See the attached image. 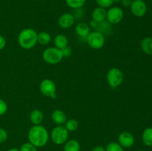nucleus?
Wrapping results in <instances>:
<instances>
[{
  "label": "nucleus",
  "mask_w": 152,
  "mask_h": 151,
  "mask_svg": "<svg viewBox=\"0 0 152 151\" xmlns=\"http://www.w3.org/2000/svg\"><path fill=\"white\" fill-rule=\"evenodd\" d=\"M28 141L37 147H43L48 144L50 138L48 131L42 124L33 125L28 133Z\"/></svg>",
  "instance_id": "f257e3e1"
},
{
  "label": "nucleus",
  "mask_w": 152,
  "mask_h": 151,
  "mask_svg": "<svg viewBox=\"0 0 152 151\" xmlns=\"http://www.w3.org/2000/svg\"><path fill=\"white\" fill-rule=\"evenodd\" d=\"M38 33L33 28H25L19 32L18 36V43L22 48L31 50L37 44Z\"/></svg>",
  "instance_id": "f03ea898"
},
{
  "label": "nucleus",
  "mask_w": 152,
  "mask_h": 151,
  "mask_svg": "<svg viewBox=\"0 0 152 151\" xmlns=\"http://www.w3.org/2000/svg\"><path fill=\"white\" fill-rule=\"evenodd\" d=\"M106 80L111 88H117L123 84L124 80V74L123 71L119 68H112L107 73Z\"/></svg>",
  "instance_id": "7ed1b4c3"
},
{
  "label": "nucleus",
  "mask_w": 152,
  "mask_h": 151,
  "mask_svg": "<svg viewBox=\"0 0 152 151\" xmlns=\"http://www.w3.org/2000/svg\"><path fill=\"white\" fill-rule=\"evenodd\" d=\"M42 59L49 65H56L63 59L62 50L56 47H48L43 51Z\"/></svg>",
  "instance_id": "20e7f679"
},
{
  "label": "nucleus",
  "mask_w": 152,
  "mask_h": 151,
  "mask_svg": "<svg viewBox=\"0 0 152 151\" xmlns=\"http://www.w3.org/2000/svg\"><path fill=\"white\" fill-rule=\"evenodd\" d=\"M68 133L64 125H56L52 130L50 138L55 144L62 145L68 141Z\"/></svg>",
  "instance_id": "39448f33"
},
{
  "label": "nucleus",
  "mask_w": 152,
  "mask_h": 151,
  "mask_svg": "<svg viewBox=\"0 0 152 151\" xmlns=\"http://www.w3.org/2000/svg\"><path fill=\"white\" fill-rule=\"evenodd\" d=\"M86 41L91 48L94 50H99L105 45V37L103 34L95 30L88 34L86 38Z\"/></svg>",
  "instance_id": "423d86ee"
},
{
  "label": "nucleus",
  "mask_w": 152,
  "mask_h": 151,
  "mask_svg": "<svg viewBox=\"0 0 152 151\" xmlns=\"http://www.w3.org/2000/svg\"><path fill=\"white\" fill-rule=\"evenodd\" d=\"M39 90L42 94L46 97L55 99L56 98V86L53 80L45 78L39 84Z\"/></svg>",
  "instance_id": "0eeeda50"
},
{
  "label": "nucleus",
  "mask_w": 152,
  "mask_h": 151,
  "mask_svg": "<svg viewBox=\"0 0 152 151\" xmlns=\"http://www.w3.org/2000/svg\"><path fill=\"white\" fill-rule=\"evenodd\" d=\"M124 17L123 9L117 6L111 7L107 10L106 20L111 25H116L121 22Z\"/></svg>",
  "instance_id": "6e6552de"
},
{
  "label": "nucleus",
  "mask_w": 152,
  "mask_h": 151,
  "mask_svg": "<svg viewBox=\"0 0 152 151\" xmlns=\"http://www.w3.org/2000/svg\"><path fill=\"white\" fill-rule=\"evenodd\" d=\"M132 14L136 17H142L147 12L146 3L143 0H133L130 5Z\"/></svg>",
  "instance_id": "1a4fd4ad"
},
{
  "label": "nucleus",
  "mask_w": 152,
  "mask_h": 151,
  "mask_svg": "<svg viewBox=\"0 0 152 151\" xmlns=\"http://www.w3.org/2000/svg\"><path fill=\"white\" fill-rule=\"evenodd\" d=\"M118 143L123 148H130L134 144V137L129 132L123 131L119 135Z\"/></svg>",
  "instance_id": "9d476101"
},
{
  "label": "nucleus",
  "mask_w": 152,
  "mask_h": 151,
  "mask_svg": "<svg viewBox=\"0 0 152 151\" xmlns=\"http://www.w3.org/2000/svg\"><path fill=\"white\" fill-rule=\"evenodd\" d=\"M75 18L74 15L70 13H65L61 15L58 19V25L63 29H68L74 25Z\"/></svg>",
  "instance_id": "9b49d317"
},
{
  "label": "nucleus",
  "mask_w": 152,
  "mask_h": 151,
  "mask_svg": "<svg viewBox=\"0 0 152 151\" xmlns=\"http://www.w3.org/2000/svg\"><path fill=\"white\" fill-rule=\"evenodd\" d=\"M51 119L56 125H64L67 121V115L62 110L56 109L52 112Z\"/></svg>",
  "instance_id": "f8f14e48"
},
{
  "label": "nucleus",
  "mask_w": 152,
  "mask_h": 151,
  "mask_svg": "<svg viewBox=\"0 0 152 151\" xmlns=\"http://www.w3.org/2000/svg\"><path fill=\"white\" fill-rule=\"evenodd\" d=\"M107 10L101 7H97L94 9L91 13L92 19L97 22H102L106 20Z\"/></svg>",
  "instance_id": "ddd939ff"
},
{
  "label": "nucleus",
  "mask_w": 152,
  "mask_h": 151,
  "mask_svg": "<svg viewBox=\"0 0 152 151\" xmlns=\"http://www.w3.org/2000/svg\"><path fill=\"white\" fill-rule=\"evenodd\" d=\"M90 26L86 22H79L75 28V31L80 38H87L90 33Z\"/></svg>",
  "instance_id": "4468645a"
},
{
  "label": "nucleus",
  "mask_w": 152,
  "mask_h": 151,
  "mask_svg": "<svg viewBox=\"0 0 152 151\" xmlns=\"http://www.w3.org/2000/svg\"><path fill=\"white\" fill-rule=\"evenodd\" d=\"M29 118L33 125H39L42 122L43 118H44V114H43L42 111L40 110L39 109H34L30 113Z\"/></svg>",
  "instance_id": "2eb2a0df"
},
{
  "label": "nucleus",
  "mask_w": 152,
  "mask_h": 151,
  "mask_svg": "<svg viewBox=\"0 0 152 151\" xmlns=\"http://www.w3.org/2000/svg\"><path fill=\"white\" fill-rule=\"evenodd\" d=\"M55 47L59 50H62L68 46V39L64 34H57L53 39Z\"/></svg>",
  "instance_id": "dca6fc26"
},
{
  "label": "nucleus",
  "mask_w": 152,
  "mask_h": 151,
  "mask_svg": "<svg viewBox=\"0 0 152 151\" xmlns=\"http://www.w3.org/2000/svg\"><path fill=\"white\" fill-rule=\"evenodd\" d=\"M64 151H80V144L76 139H70L64 144Z\"/></svg>",
  "instance_id": "f3484780"
},
{
  "label": "nucleus",
  "mask_w": 152,
  "mask_h": 151,
  "mask_svg": "<svg viewBox=\"0 0 152 151\" xmlns=\"http://www.w3.org/2000/svg\"><path fill=\"white\" fill-rule=\"evenodd\" d=\"M141 48L142 51L148 55H152V38L145 37L141 41Z\"/></svg>",
  "instance_id": "a211bd4d"
},
{
  "label": "nucleus",
  "mask_w": 152,
  "mask_h": 151,
  "mask_svg": "<svg viewBox=\"0 0 152 151\" xmlns=\"http://www.w3.org/2000/svg\"><path fill=\"white\" fill-rule=\"evenodd\" d=\"M51 36L49 33L42 31L37 34V43L41 45H47L51 41Z\"/></svg>",
  "instance_id": "6ab92c4d"
},
{
  "label": "nucleus",
  "mask_w": 152,
  "mask_h": 151,
  "mask_svg": "<svg viewBox=\"0 0 152 151\" xmlns=\"http://www.w3.org/2000/svg\"><path fill=\"white\" fill-rule=\"evenodd\" d=\"M111 24H110L108 21H104V22H99L98 24V26L96 27V31L101 33L102 34H103L104 36L106 35V34H109L111 33Z\"/></svg>",
  "instance_id": "aec40b11"
},
{
  "label": "nucleus",
  "mask_w": 152,
  "mask_h": 151,
  "mask_svg": "<svg viewBox=\"0 0 152 151\" xmlns=\"http://www.w3.org/2000/svg\"><path fill=\"white\" fill-rule=\"evenodd\" d=\"M142 139L144 144L148 147H152V127H147L142 134Z\"/></svg>",
  "instance_id": "412c9836"
},
{
  "label": "nucleus",
  "mask_w": 152,
  "mask_h": 151,
  "mask_svg": "<svg viewBox=\"0 0 152 151\" xmlns=\"http://www.w3.org/2000/svg\"><path fill=\"white\" fill-rule=\"evenodd\" d=\"M86 1L87 0H65V2L68 7L76 10L82 8L86 3Z\"/></svg>",
  "instance_id": "4be33fe9"
},
{
  "label": "nucleus",
  "mask_w": 152,
  "mask_h": 151,
  "mask_svg": "<svg viewBox=\"0 0 152 151\" xmlns=\"http://www.w3.org/2000/svg\"><path fill=\"white\" fill-rule=\"evenodd\" d=\"M79 123L77 120L74 118H71V119L67 120L65 124V127L67 129L68 132H74L78 129Z\"/></svg>",
  "instance_id": "5701e85b"
},
{
  "label": "nucleus",
  "mask_w": 152,
  "mask_h": 151,
  "mask_svg": "<svg viewBox=\"0 0 152 151\" xmlns=\"http://www.w3.org/2000/svg\"><path fill=\"white\" fill-rule=\"evenodd\" d=\"M105 151H124V148L116 142H111L107 144Z\"/></svg>",
  "instance_id": "b1692460"
},
{
  "label": "nucleus",
  "mask_w": 152,
  "mask_h": 151,
  "mask_svg": "<svg viewBox=\"0 0 152 151\" xmlns=\"http://www.w3.org/2000/svg\"><path fill=\"white\" fill-rule=\"evenodd\" d=\"M19 151H38L37 147L34 146L30 142H25L21 145Z\"/></svg>",
  "instance_id": "393cba45"
},
{
  "label": "nucleus",
  "mask_w": 152,
  "mask_h": 151,
  "mask_svg": "<svg viewBox=\"0 0 152 151\" xmlns=\"http://www.w3.org/2000/svg\"><path fill=\"white\" fill-rule=\"evenodd\" d=\"M96 2L98 7H103L105 9L111 7V5L114 4L113 0H96Z\"/></svg>",
  "instance_id": "a878e982"
},
{
  "label": "nucleus",
  "mask_w": 152,
  "mask_h": 151,
  "mask_svg": "<svg viewBox=\"0 0 152 151\" xmlns=\"http://www.w3.org/2000/svg\"><path fill=\"white\" fill-rule=\"evenodd\" d=\"M8 138L7 132L2 127H0V144L4 143Z\"/></svg>",
  "instance_id": "bb28decb"
},
{
  "label": "nucleus",
  "mask_w": 152,
  "mask_h": 151,
  "mask_svg": "<svg viewBox=\"0 0 152 151\" xmlns=\"http://www.w3.org/2000/svg\"><path fill=\"white\" fill-rule=\"evenodd\" d=\"M7 111V105L3 99H0V116L4 115Z\"/></svg>",
  "instance_id": "cd10ccee"
},
{
  "label": "nucleus",
  "mask_w": 152,
  "mask_h": 151,
  "mask_svg": "<svg viewBox=\"0 0 152 151\" xmlns=\"http://www.w3.org/2000/svg\"><path fill=\"white\" fill-rule=\"evenodd\" d=\"M62 56H63V58H68L71 55V53H72V50H71V48L70 47H65L64 49H62Z\"/></svg>",
  "instance_id": "c85d7f7f"
},
{
  "label": "nucleus",
  "mask_w": 152,
  "mask_h": 151,
  "mask_svg": "<svg viewBox=\"0 0 152 151\" xmlns=\"http://www.w3.org/2000/svg\"><path fill=\"white\" fill-rule=\"evenodd\" d=\"M6 46V40L4 37L0 35V50H3Z\"/></svg>",
  "instance_id": "c756f323"
},
{
  "label": "nucleus",
  "mask_w": 152,
  "mask_h": 151,
  "mask_svg": "<svg viewBox=\"0 0 152 151\" xmlns=\"http://www.w3.org/2000/svg\"><path fill=\"white\" fill-rule=\"evenodd\" d=\"M132 0H121V4H123L124 7H130L131 4H132Z\"/></svg>",
  "instance_id": "7c9ffc66"
},
{
  "label": "nucleus",
  "mask_w": 152,
  "mask_h": 151,
  "mask_svg": "<svg viewBox=\"0 0 152 151\" xmlns=\"http://www.w3.org/2000/svg\"><path fill=\"white\" fill-rule=\"evenodd\" d=\"M98 24H99V22H96V21L91 19V20L90 21V23H89V26H90V28L96 29V27L98 26Z\"/></svg>",
  "instance_id": "2f4dec72"
},
{
  "label": "nucleus",
  "mask_w": 152,
  "mask_h": 151,
  "mask_svg": "<svg viewBox=\"0 0 152 151\" xmlns=\"http://www.w3.org/2000/svg\"><path fill=\"white\" fill-rule=\"evenodd\" d=\"M91 151H105V148L102 146H96L91 150Z\"/></svg>",
  "instance_id": "473e14b6"
},
{
  "label": "nucleus",
  "mask_w": 152,
  "mask_h": 151,
  "mask_svg": "<svg viewBox=\"0 0 152 151\" xmlns=\"http://www.w3.org/2000/svg\"><path fill=\"white\" fill-rule=\"evenodd\" d=\"M7 151H19V150L17 148H10V149L7 150Z\"/></svg>",
  "instance_id": "72a5a7b5"
},
{
  "label": "nucleus",
  "mask_w": 152,
  "mask_h": 151,
  "mask_svg": "<svg viewBox=\"0 0 152 151\" xmlns=\"http://www.w3.org/2000/svg\"><path fill=\"white\" fill-rule=\"evenodd\" d=\"M114 3H120L121 2V0H113Z\"/></svg>",
  "instance_id": "f704fd0d"
},
{
  "label": "nucleus",
  "mask_w": 152,
  "mask_h": 151,
  "mask_svg": "<svg viewBox=\"0 0 152 151\" xmlns=\"http://www.w3.org/2000/svg\"><path fill=\"white\" fill-rule=\"evenodd\" d=\"M137 151H145V150H137Z\"/></svg>",
  "instance_id": "c9c22d12"
},
{
  "label": "nucleus",
  "mask_w": 152,
  "mask_h": 151,
  "mask_svg": "<svg viewBox=\"0 0 152 151\" xmlns=\"http://www.w3.org/2000/svg\"><path fill=\"white\" fill-rule=\"evenodd\" d=\"M151 151H152V150H151Z\"/></svg>",
  "instance_id": "e433bc0d"
}]
</instances>
